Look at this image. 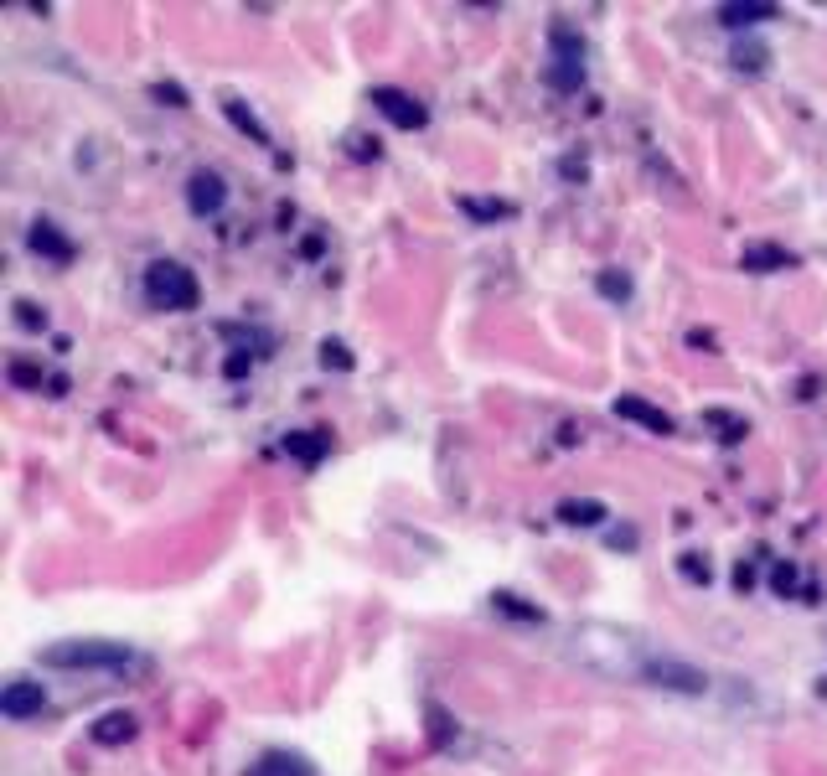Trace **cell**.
Segmentation results:
<instances>
[{
	"instance_id": "1",
	"label": "cell",
	"mask_w": 827,
	"mask_h": 776,
	"mask_svg": "<svg viewBox=\"0 0 827 776\" xmlns=\"http://www.w3.org/2000/svg\"><path fill=\"white\" fill-rule=\"evenodd\" d=\"M145 301L156 311H192L197 306V275L176 259H156L145 270Z\"/></svg>"
},
{
	"instance_id": "2",
	"label": "cell",
	"mask_w": 827,
	"mask_h": 776,
	"mask_svg": "<svg viewBox=\"0 0 827 776\" xmlns=\"http://www.w3.org/2000/svg\"><path fill=\"white\" fill-rule=\"evenodd\" d=\"M42 668H135V652L125 642H57L42 652Z\"/></svg>"
},
{
	"instance_id": "3",
	"label": "cell",
	"mask_w": 827,
	"mask_h": 776,
	"mask_svg": "<svg viewBox=\"0 0 827 776\" xmlns=\"http://www.w3.org/2000/svg\"><path fill=\"white\" fill-rule=\"evenodd\" d=\"M548 83L574 94L579 83H585V42H579L574 26H554L548 32Z\"/></svg>"
},
{
	"instance_id": "4",
	"label": "cell",
	"mask_w": 827,
	"mask_h": 776,
	"mask_svg": "<svg viewBox=\"0 0 827 776\" xmlns=\"http://www.w3.org/2000/svg\"><path fill=\"white\" fill-rule=\"evenodd\" d=\"M641 678H652L657 689H678V694H703V689H709V678H703L698 668H688V663H678V658L641 663Z\"/></svg>"
},
{
	"instance_id": "5",
	"label": "cell",
	"mask_w": 827,
	"mask_h": 776,
	"mask_svg": "<svg viewBox=\"0 0 827 776\" xmlns=\"http://www.w3.org/2000/svg\"><path fill=\"white\" fill-rule=\"evenodd\" d=\"M373 109L383 119H393L398 130H419L424 119H430V109H424L414 94H404V88H373Z\"/></svg>"
},
{
	"instance_id": "6",
	"label": "cell",
	"mask_w": 827,
	"mask_h": 776,
	"mask_svg": "<svg viewBox=\"0 0 827 776\" xmlns=\"http://www.w3.org/2000/svg\"><path fill=\"white\" fill-rule=\"evenodd\" d=\"M42 709H47V689L32 678H11L6 689H0V714H6V720H32Z\"/></svg>"
},
{
	"instance_id": "7",
	"label": "cell",
	"mask_w": 827,
	"mask_h": 776,
	"mask_svg": "<svg viewBox=\"0 0 827 776\" xmlns=\"http://www.w3.org/2000/svg\"><path fill=\"white\" fill-rule=\"evenodd\" d=\"M223 202H228V182L218 171H192V182H187V207L197 218H212V213H223Z\"/></svg>"
},
{
	"instance_id": "8",
	"label": "cell",
	"mask_w": 827,
	"mask_h": 776,
	"mask_svg": "<svg viewBox=\"0 0 827 776\" xmlns=\"http://www.w3.org/2000/svg\"><path fill=\"white\" fill-rule=\"evenodd\" d=\"M26 244H32L42 259H57V264H68V259H73V238H68L63 228H57V223H47V218H37V223H32Z\"/></svg>"
},
{
	"instance_id": "9",
	"label": "cell",
	"mask_w": 827,
	"mask_h": 776,
	"mask_svg": "<svg viewBox=\"0 0 827 776\" xmlns=\"http://www.w3.org/2000/svg\"><path fill=\"white\" fill-rule=\"evenodd\" d=\"M243 776H316V766L305 761L300 751H264Z\"/></svg>"
},
{
	"instance_id": "10",
	"label": "cell",
	"mask_w": 827,
	"mask_h": 776,
	"mask_svg": "<svg viewBox=\"0 0 827 776\" xmlns=\"http://www.w3.org/2000/svg\"><path fill=\"white\" fill-rule=\"evenodd\" d=\"M610 409H616V420H636V425H647L652 435H672V420H667V414L652 409L647 399H636V394H621Z\"/></svg>"
},
{
	"instance_id": "11",
	"label": "cell",
	"mask_w": 827,
	"mask_h": 776,
	"mask_svg": "<svg viewBox=\"0 0 827 776\" xmlns=\"http://www.w3.org/2000/svg\"><path fill=\"white\" fill-rule=\"evenodd\" d=\"M285 445H290V456H295V461L316 466V461H321V456L331 451V435H321V430H295V435H290Z\"/></svg>"
},
{
	"instance_id": "12",
	"label": "cell",
	"mask_w": 827,
	"mask_h": 776,
	"mask_svg": "<svg viewBox=\"0 0 827 776\" xmlns=\"http://www.w3.org/2000/svg\"><path fill=\"white\" fill-rule=\"evenodd\" d=\"M559 518L574 523V528H595V523H605L610 513H605V502H595V497H569V502L559 507Z\"/></svg>"
},
{
	"instance_id": "13",
	"label": "cell",
	"mask_w": 827,
	"mask_h": 776,
	"mask_svg": "<svg viewBox=\"0 0 827 776\" xmlns=\"http://www.w3.org/2000/svg\"><path fill=\"white\" fill-rule=\"evenodd\" d=\"M796 254L786 249H771V244H760V249H745V270H760V275H771V270H791Z\"/></svg>"
},
{
	"instance_id": "14",
	"label": "cell",
	"mask_w": 827,
	"mask_h": 776,
	"mask_svg": "<svg viewBox=\"0 0 827 776\" xmlns=\"http://www.w3.org/2000/svg\"><path fill=\"white\" fill-rule=\"evenodd\" d=\"M135 735V714H104V720L94 725V740L99 745H119V740H130Z\"/></svg>"
},
{
	"instance_id": "15",
	"label": "cell",
	"mask_w": 827,
	"mask_h": 776,
	"mask_svg": "<svg viewBox=\"0 0 827 776\" xmlns=\"http://www.w3.org/2000/svg\"><path fill=\"white\" fill-rule=\"evenodd\" d=\"M771 16H781V11L776 6H724L719 11L724 26H755V21H771Z\"/></svg>"
},
{
	"instance_id": "16",
	"label": "cell",
	"mask_w": 827,
	"mask_h": 776,
	"mask_svg": "<svg viewBox=\"0 0 827 776\" xmlns=\"http://www.w3.org/2000/svg\"><path fill=\"white\" fill-rule=\"evenodd\" d=\"M223 109H228V119H233V125H238V130H249V135H254L259 145H269V135H264V125H259V119H254L249 109H243L238 99H223Z\"/></svg>"
},
{
	"instance_id": "17",
	"label": "cell",
	"mask_w": 827,
	"mask_h": 776,
	"mask_svg": "<svg viewBox=\"0 0 827 776\" xmlns=\"http://www.w3.org/2000/svg\"><path fill=\"white\" fill-rule=\"evenodd\" d=\"M150 99L166 104V109H187V94H181L176 83H150Z\"/></svg>"
},
{
	"instance_id": "18",
	"label": "cell",
	"mask_w": 827,
	"mask_h": 776,
	"mask_svg": "<svg viewBox=\"0 0 827 776\" xmlns=\"http://www.w3.org/2000/svg\"><path fill=\"white\" fill-rule=\"evenodd\" d=\"M600 295H610V301H626V295H631V280L616 275V270H605V275H600Z\"/></svg>"
},
{
	"instance_id": "19",
	"label": "cell",
	"mask_w": 827,
	"mask_h": 776,
	"mask_svg": "<svg viewBox=\"0 0 827 776\" xmlns=\"http://www.w3.org/2000/svg\"><path fill=\"white\" fill-rule=\"evenodd\" d=\"M321 363H326V368H331V363H336V368H352V357H347L342 342H321Z\"/></svg>"
},
{
	"instance_id": "20",
	"label": "cell",
	"mask_w": 827,
	"mask_h": 776,
	"mask_svg": "<svg viewBox=\"0 0 827 776\" xmlns=\"http://www.w3.org/2000/svg\"><path fill=\"white\" fill-rule=\"evenodd\" d=\"M683 575H688V580H703V585H709V564H698V554H683Z\"/></svg>"
},
{
	"instance_id": "21",
	"label": "cell",
	"mask_w": 827,
	"mask_h": 776,
	"mask_svg": "<svg viewBox=\"0 0 827 776\" xmlns=\"http://www.w3.org/2000/svg\"><path fill=\"white\" fill-rule=\"evenodd\" d=\"M466 213H476V218H502L507 207H502V202H466Z\"/></svg>"
},
{
	"instance_id": "22",
	"label": "cell",
	"mask_w": 827,
	"mask_h": 776,
	"mask_svg": "<svg viewBox=\"0 0 827 776\" xmlns=\"http://www.w3.org/2000/svg\"><path fill=\"white\" fill-rule=\"evenodd\" d=\"M16 311H21V326H42V316H37V306H26V301H21Z\"/></svg>"
}]
</instances>
